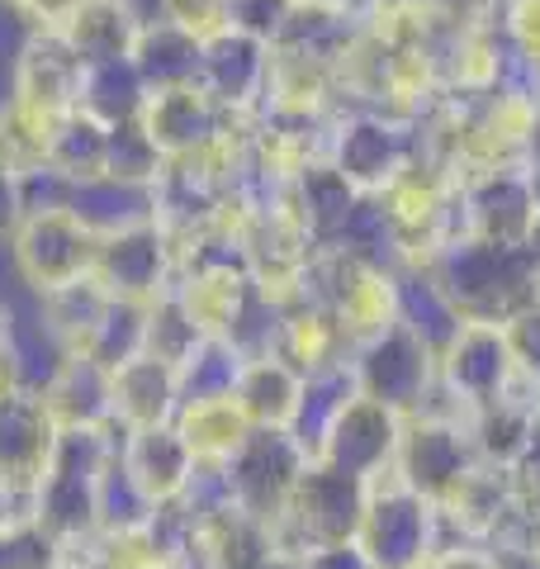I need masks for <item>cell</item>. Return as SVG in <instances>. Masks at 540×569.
Returning <instances> with one entry per match:
<instances>
[{
	"label": "cell",
	"instance_id": "1",
	"mask_svg": "<svg viewBox=\"0 0 540 569\" xmlns=\"http://www.w3.org/2000/svg\"><path fill=\"white\" fill-rule=\"evenodd\" d=\"M427 271L437 276L460 318H479V323H508L517 309H527L540 295V266L527 247L456 238L427 261Z\"/></svg>",
	"mask_w": 540,
	"mask_h": 569
},
{
	"label": "cell",
	"instance_id": "2",
	"mask_svg": "<svg viewBox=\"0 0 540 569\" xmlns=\"http://www.w3.org/2000/svg\"><path fill=\"white\" fill-rule=\"evenodd\" d=\"M110 456H114V427H62L48 470L33 485V518L67 550L96 537V498Z\"/></svg>",
	"mask_w": 540,
	"mask_h": 569
},
{
	"label": "cell",
	"instance_id": "3",
	"mask_svg": "<svg viewBox=\"0 0 540 569\" xmlns=\"http://www.w3.org/2000/svg\"><path fill=\"white\" fill-rule=\"evenodd\" d=\"M441 541L446 527L431 498H422L399 470L370 479L356 546L374 560V569H422Z\"/></svg>",
	"mask_w": 540,
	"mask_h": 569
},
{
	"label": "cell",
	"instance_id": "4",
	"mask_svg": "<svg viewBox=\"0 0 540 569\" xmlns=\"http://www.w3.org/2000/svg\"><path fill=\"white\" fill-rule=\"evenodd\" d=\"M517 361L508 347V332L502 323H479V318H464L456 328V337L437 351V395L422 413H460L470 418L483 403L502 399L517 385Z\"/></svg>",
	"mask_w": 540,
	"mask_h": 569
},
{
	"label": "cell",
	"instance_id": "5",
	"mask_svg": "<svg viewBox=\"0 0 540 569\" xmlns=\"http://www.w3.org/2000/svg\"><path fill=\"white\" fill-rule=\"evenodd\" d=\"M366 489H370L366 479L332 470L322 460H309V470L299 475L280 522L270 527V546L294 550V556H313L322 546L356 541L360 512H366Z\"/></svg>",
	"mask_w": 540,
	"mask_h": 569
},
{
	"label": "cell",
	"instance_id": "6",
	"mask_svg": "<svg viewBox=\"0 0 540 569\" xmlns=\"http://www.w3.org/2000/svg\"><path fill=\"white\" fill-rule=\"evenodd\" d=\"M328 162L360 194H384L418 162V123L384 110H337L328 129Z\"/></svg>",
	"mask_w": 540,
	"mask_h": 569
},
{
	"label": "cell",
	"instance_id": "7",
	"mask_svg": "<svg viewBox=\"0 0 540 569\" xmlns=\"http://www.w3.org/2000/svg\"><path fill=\"white\" fill-rule=\"evenodd\" d=\"M351 376L366 399H380L393 413H422L437 395V351L403 323H389L384 332L356 342L351 351Z\"/></svg>",
	"mask_w": 540,
	"mask_h": 569
},
{
	"label": "cell",
	"instance_id": "8",
	"mask_svg": "<svg viewBox=\"0 0 540 569\" xmlns=\"http://www.w3.org/2000/svg\"><path fill=\"white\" fill-rule=\"evenodd\" d=\"M309 460L313 456L290 437V427H251V437L223 460L232 508L270 531L280 522L284 503H290L299 475L309 470Z\"/></svg>",
	"mask_w": 540,
	"mask_h": 569
},
{
	"label": "cell",
	"instance_id": "9",
	"mask_svg": "<svg viewBox=\"0 0 540 569\" xmlns=\"http://www.w3.org/2000/svg\"><path fill=\"white\" fill-rule=\"evenodd\" d=\"M96 242L100 238L90 233L71 209H43V213H24L6 247H10L14 280H20L29 295H48L67 280L90 276Z\"/></svg>",
	"mask_w": 540,
	"mask_h": 569
},
{
	"label": "cell",
	"instance_id": "10",
	"mask_svg": "<svg viewBox=\"0 0 540 569\" xmlns=\"http://www.w3.org/2000/svg\"><path fill=\"white\" fill-rule=\"evenodd\" d=\"M483 466L479 460V447L470 437V418L460 413H412L403 418V441H399V470L412 489L431 503H446L464 479Z\"/></svg>",
	"mask_w": 540,
	"mask_h": 569
},
{
	"label": "cell",
	"instance_id": "11",
	"mask_svg": "<svg viewBox=\"0 0 540 569\" xmlns=\"http://www.w3.org/2000/svg\"><path fill=\"white\" fill-rule=\"evenodd\" d=\"M81 77L86 62L71 52L62 33H24L10 62V86L6 96L10 104H20L29 119L52 123L77 110L81 100Z\"/></svg>",
	"mask_w": 540,
	"mask_h": 569
},
{
	"label": "cell",
	"instance_id": "12",
	"mask_svg": "<svg viewBox=\"0 0 540 569\" xmlns=\"http://www.w3.org/2000/svg\"><path fill=\"white\" fill-rule=\"evenodd\" d=\"M460 186V238H483L498 247H527L540 219L527 167L474 171Z\"/></svg>",
	"mask_w": 540,
	"mask_h": 569
},
{
	"label": "cell",
	"instance_id": "13",
	"mask_svg": "<svg viewBox=\"0 0 540 569\" xmlns=\"http://www.w3.org/2000/svg\"><path fill=\"white\" fill-rule=\"evenodd\" d=\"M399 441H403V413H393L380 399H366L356 389L347 408L332 418V427L322 432L313 460H322V466H332V470H347L370 485L374 475L393 470Z\"/></svg>",
	"mask_w": 540,
	"mask_h": 569
},
{
	"label": "cell",
	"instance_id": "14",
	"mask_svg": "<svg viewBox=\"0 0 540 569\" xmlns=\"http://www.w3.org/2000/svg\"><path fill=\"white\" fill-rule=\"evenodd\" d=\"M270 58H276L270 43L247 39V33L223 24L200 43V71H194V86H200L223 114L251 119L266 104V91H270Z\"/></svg>",
	"mask_w": 540,
	"mask_h": 569
},
{
	"label": "cell",
	"instance_id": "15",
	"mask_svg": "<svg viewBox=\"0 0 540 569\" xmlns=\"http://www.w3.org/2000/svg\"><path fill=\"white\" fill-rule=\"evenodd\" d=\"M90 276L104 284V295L152 305V299H161L176 284V242L161 223L123 228V233L96 242Z\"/></svg>",
	"mask_w": 540,
	"mask_h": 569
},
{
	"label": "cell",
	"instance_id": "16",
	"mask_svg": "<svg viewBox=\"0 0 540 569\" xmlns=\"http://www.w3.org/2000/svg\"><path fill=\"white\" fill-rule=\"evenodd\" d=\"M58 432L62 427L52 422L39 389L14 385L10 395H0V485L33 498V485L43 479L52 447H58Z\"/></svg>",
	"mask_w": 540,
	"mask_h": 569
},
{
	"label": "cell",
	"instance_id": "17",
	"mask_svg": "<svg viewBox=\"0 0 540 569\" xmlns=\"http://www.w3.org/2000/svg\"><path fill=\"white\" fill-rule=\"evenodd\" d=\"M238 114H223L200 86H176V91H152L148 110H142V129L152 133L167 162L180 157H200L213 152L219 142L238 133Z\"/></svg>",
	"mask_w": 540,
	"mask_h": 569
},
{
	"label": "cell",
	"instance_id": "18",
	"mask_svg": "<svg viewBox=\"0 0 540 569\" xmlns=\"http://www.w3.org/2000/svg\"><path fill=\"white\" fill-rule=\"evenodd\" d=\"M114 456L123 460V470L138 479L152 503H171V498H180L190 485L194 466H200L176 422L133 427V432H119L114 427Z\"/></svg>",
	"mask_w": 540,
	"mask_h": 569
},
{
	"label": "cell",
	"instance_id": "19",
	"mask_svg": "<svg viewBox=\"0 0 540 569\" xmlns=\"http://www.w3.org/2000/svg\"><path fill=\"white\" fill-rule=\"evenodd\" d=\"M110 408H114V422L119 432H133V427H161V422H176L180 413V385H176V366L157 361V356H133L129 366L114 370V385H110Z\"/></svg>",
	"mask_w": 540,
	"mask_h": 569
},
{
	"label": "cell",
	"instance_id": "20",
	"mask_svg": "<svg viewBox=\"0 0 540 569\" xmlns=\"http://www.w3.org/2000/svg\"><path fill=\"white\" fill-rule=\"evenodd\" d=\"M360 200H366V194H360L328 157L313 162V167H303L290 181V194H284V204H290V213L299 219L303 233L313 238V247H332L341 238V228L351 223Z\"/></svg>",
	"mask_w": 540,
	"mask_h": 569
},
{
	"label": "cell",
	"instance_id": "21",
	"mask_svg": "<svg viewBox=\"0 0 540 569\" xmlns=\"http://www.w3.org/2000/svg\"><path fill=\"white\" fill-rule=\"evenodd\" d=\"M232 399H238L251 427H290L303 399V370L284 361L280 351L247 356Z\"/></svg>",
	"mask_w": 540,
	"mask_h": 569
},
{
	"label": "cell",
	"instance_id": "22",
	"mask_svg": "<svg viewBox=\"0 0 540 569\" xmlns=\"http://www.w3.org/2000/svg\"><path fill=\"white\" fill-rule=\"evenodd\" d=\"M148 14H142L133 0H81L77 14L67 20L62 39L71 43V52L96 67V62H114V58H133V43Z\"/></svg>",
	"mask_w": 540,
	"mask_h": 569
},
{
	"label": "cell",
	"instance_id": "23",
	"mask_svg": "<svg viewBox=\"0 0 540 569\" xmlns=\"http://www.w3.org/2000/svg\"><path fill=\"white\" fill-rule=\"evenodd\" d=\"M77 219L90 228L96 238H114L123 228H142L157 223V190L152 186H133V181H114V176H86L71 186V204Z\"/></svg>",
	"mask_w": 540,
	"mask_h": 569
},
{
	"label": "cell",
	"instance_id": "24",
	"mask_svg": "<svg viewBox=\"0 0 540 569\" xmlns=\"http://www.w3.org/2000/svg\"><path fill=\"white\" fill-rule=\"evenodd\" d=\"M110 385H114V370H104L90 361V356L71 351L58 366V376L43 385V403L58 427H110L114 422Z\"/></svg>",
	"mask_w": 540,
	"mask_h": 569
},
{
	"label": "cell",
	"instance_id": "25",
	"mask_svg": "<svg viewBox=\"0 0 540 569\" xmlns=\"http://www.w3.org/2000/svg\"><path fill=\"white\" fill-rule=\"evenodd\" d=\"M276 351H280L290 366H299L303 376H318V370L347 366L351 351H356V342H351L347 328H341L328 309L294 299V305H284V323H280Z\"/></svg>",
	"mask_w": 540,
	"mask_h": 569
},
{
	"label": "cell",
	"instance_id": "26",
	"mask_svg": "<svg viewBox=\"0 0 540 569\" xmlns=\"http://www.w3.org/2000/svg\"><path fill=\"white\" fill-rule=\"evenodd\" d=\"M393 284H399V323L408 332H418L431 351H441L464 318L456 305H450V295L437 284V276L427 271V261L393 266Z\"/></svg>",
	"mask_w": 540,
	"mask_h": 569
},
{
	"label": "cell",
	"instance_id": "27",
	"mask_svg": "<svg viewBox=\"0 0 540 569\" xmlns=\"http://www.w3.org/2000/svg\"><path fill=\"white\" fill-rule=\"evenodd\" d=\"M200 43L190 29H180L171 20H152L142 24L138 43H133V67L148 81V91H176V86H194L200 71Z\"/></svg>",
	"mask_w": 540,
	"mask_h": 569
},
{
	"label": "cell",
	"instance_id": "28",
	"mask_svg": "<svg viewBox=\"0 0 540 569\" xmlns=\"http://www.w3.org/2000/svg\"><path fill=\"white\" fill-rule=\"evenodd\" d=\"M148 100H152V91H148V81L138 77L133 58H114V62L86 67L77 110L90 114L96 123H104V129H114V123H133V119H142Z\"/></svg>",
	"mask_w": 540,
	"mask_h": 569
},
{
	"label": "cell",
	"instance_id": "29",
	"mask_svg": "<svg viewBox=\"0 0 540 569\" xmlns=\"http://www.w3.org/2000/svg\"><path fill=\"white\" fill-rule=\"evenodd\" d=\"M247 351L232 337H200L190 347V356L176 366V385H180V403H204V399H232L242 376Z\"/></svg>",
	"mask_w": 540,
	"mask_h": 569
},
{
	"label": "cell",
	"instance_id": "30",
	"mask_svg": "<svg viewBox=\"0 0 540 569\" xmlns=\"http://www.w3.org/2000/svg\"><path fill=\"white\" fill-rule=\"evenodd\" d=\"M176 427H180V437L190 441L194 460H213V466H223V460L251 437V422H247V413L238 408V399L180 403Z\"/></svg>",
	"mask_w": 540,
	"mask_h": 569
},
{
	"label": "cell",
	"instance_id": "31",
	"mask_svg": "<svg viewBox=\"0 0 540 569\" xmlns=\"http://www.w3.org/2000/svg\"><path fill=\"white\" fill-rule=\"evenodd\" d=\"M142 347H148V305L110 295V305H104V313L96 318V328L86 332V342L77 351L104 370H119L133 356H142Z\"/></svg>",
	"mask_w": 540,
	"mask_h": 569
},
{
	"label": "cell",
	"instance_id": "32",
	"mask_svg": "<svg viewBox=\"0 0 540 569\" xmlns=\"http://www.w3.org/2000/svg\"><path fill=\"white\" fill-rule=\"evenodd\" d=\"M104 123H96L90 114L71 110L62 119L48 123V142H43V162L58 167L67 181H86V176L104 171Z\"/></svg>",
	"mask_w": 540,
	"mask_h": 569
},
{
	"label": "cell",
	"instance_id": "33",
	"mask_svg": "<svg viewBox=\"0 0 540 569\" xmlns=\"http://www.w3.org/2000/svg\"><path fill=\"white\" fill-rule=\"evenodd\" d=\"M157 503L148 493H142L138 479L123 470V460L110 456V466L100 475V498H96V531L104 537H138V531H148Z\"/></svg>",
	"mask_w": 540,
	"mask_h": 569
},
{
	"label": "cell",
	"instance_id": "34",
	"mask_svg": "<svg viewBox=\"0 0 540 569\" xmlns=\"http://www.w3.org/2000/svg\"><path fill=\"white\" fill-rule=\"evenodd\" d=\"M33 299H39V309H43V318H48V328L58 332L71 351L86 342V332L96 328V318L104 313V305H110V295H104V284H100L96 276L67 280V284H58V290L33 295Z\"/></svg>",
	"mask_w": 540,
	"mask_h": 569
},
{
	"label": "cell",
	"instance_id": "35",
	"mask_svg": "<svg viewBox=\"0 0 540 569\" xmlns=\"http://www.w3.org/2000/svg\"><path fill=\"white\" fill-rule=\"evenodd\" d=\"M161 171H167V157H161L152 133L142 129V119L114 123V129L104 133V176L133 181V186H157Z\"/></svg>",
	"mask_w": 540,
	"mask_h": 569
},
{
	"label": "cell",
	"instance_id": "36",
	"mask_svg": "<svg viewBox=\"0 0 540 569\" xmlns=\"http://www.w3.org/2000/svg\"><path fill=\"white\" fill-rule=\"evenodd\" d=\"M200 337H204L200 323H194L190 309L176 299V290H167L161 299H152V305H148V347H142V351L157 356V361L180 366Z\"/></svg>",
	"mask_w": 540,
	"mask_h": 569
},
{
	"label": "cell",
	"instance_id": "37",
	"mask_svg": "<svg viewBox=\"0 0 540 569\" xmlns=\"http://www.w3.org/2000/svg\"><path fill=\"white\" fill-rule=\"evenodd\" d=\"M67 560V546L52 531L24 512L0 527V569H58Z\"/></svg>",
	"mask_w": 540,
	"mask_h": 569
},
{
	"label": "cell",
	"instance_id": "38",
	"mask_svg": "<svg viewBox=\"0 0 540 569\" xmlns=\"http://www.w3.org/2000/svg\"><path fill=\"white\" fill-rule=\"evenodd\" d=\"M294 14H299V0H223V24L270 48L290 33Z\"/></svg>",
	"mask_w": 540,
	"mask_h": 569
},
{
	"label": "cell",
	"instance_id": "39",
	"mask_svg": "<svg viewBox=\"0 0 540 569\" xmlns=\"http://www.w3.org/2000/svg\"><path fill=\"white\" fill-rule=\"evenodd\" d=\"M498 29L521 62H540V0H498Z\"/></svg>",
	"mask_w": 540,
	"mask_h": 569
},
{
	"label": "cell",
	"instance_id": "40",
	"mask_svg": "<svg viewBox=\"0 0 540 569\" xmlns=\"http://www.w3.org/2000/svg\"><path fill=\"white\" fill-rule=\"evenodd\" d=\"M502 332H508L517 376L521 380H540V295L531 299L527 309H517L508 323H502Z\"/></svg>",
	"mask_w": 540,
	"mask_h": 569
},
{
	"label": "cell",
	"instance_id": "41",
	"mask_svg": "<svg viewBox=\"0 0 540 569\" xmlns=\"http://www.w3.org/2000/svg\"><path fill=\"white\" fill-rule=\"evenodd\" d=\"M71 186L77 181H67V176L58 167H24L20 171V209L24 213H43V209H67L71 204Z\"/></svg>",
	"mask_w": 540,
	"mask_h": 569
},
{
	"label": "cell",
	"instance_id": "42",
	"mask_svg": "<svg viewBox=\"0 0 540 569\" xmlns=\"http://www.w3.org/2000/svg\"><path fill=\"white\" fill-rule=\"evenodd\" d=\"M152 14L157 20H171L180 29H190L194 39H209L213 29H223V0H157Z\"/></svg>",
	"mask_w": 540,
	"mask_h": 569
},
{
	"label": "cell",
	"instance_id": "43",
	"mask_svg": "<svg viewBox=\"0 0 540 569\" xmlns=\"http://www.w3.org/2000/svg\"><path fill=\"white\" fill-rule=\"evenodd\" d=\"M422 569H512V560L483 541H441Z\"/></svg>",
	"mask_w": 540,
	"mask_h": 569
},
{
	"label": "cell",
	"instance_id": "44",
	"mask_svg": "<svg viewBox=\"0 0 540 569\" xmlns=\"http://www.w3.org/2000/svg\"><path fill=\"white\" fill-rule=\"evenodd\" d=\"M81 0H10V14L24 24V33H62Z\"/></svg>",
	"mask_w": 540,
	"mask_h": 569
},
{
	"label": "cell",
	"instance_id": "45",
	"mask_svg": "<svg viewBox=\"0 0 540 569\" xmlns=\"http://www.w3.org/2000/svg\"><path fill=\"white\" fill-rule=\"evenodd\" d=\"M24 209H20V171L0 157V242H10V233L20 228Z\"/></svg>",
	"mask_w": 540,
	"mask_h": 569
},
{
	"label": "cell",
	"instance_id": "46",
	"mask_svg": "<svg viewBox=\"0 0 540 569\" xmlns=\"http://www.w3.org/2000/svg\"><path fill=\"white\" fill-rule=\"evenodd\" d=\"M309 569H374V560L360 550L356 541H341V546H322V550H313L309 560H303Z\"/></svg>",
	"mask_w": 540,
	"mask_h": 569
},
{
	"label": "cell",
	"instance_id": "47",
	"mask_svg": "<svg viewBox=\"0 0 540 569\" xmlns=\"http://www.w3.org/2000/svg\"><path fill=\"white\" fill-rule=\"evenodd\" d=\"M24 512H33V498H24V493H14V489L0 485V527H6L10 518H24Z\"/></svg>",
	"mask_w": 540,
	"mask_h": 569
},
{
	"label": "cell",
	"instance_id": "48",
	"mask_svg": "<svg viewBox=\"0 0 540 569\" xmlns=\"http://www.w3.org/2000/svg\"><path fill=\"white\" fill-rule=\"evenodd\" d=\"M10 389H14V370H10L6 347H0V395H10Z\"/></svg>",
	"mask_w": 540,
	"mask_h": 569
},
{
	"label": "cell",
	"instance_id": "49",
	"mask_svg": "<svg viewBox=\"0 0 540 569\" xmlns=\"http://www.w3.org/2000/svg\"><path fill=\"white\" fill-rule=\"evenodd\" d=\"M299 6H318V10H356L360 0H299Z\"/></svg>",
	"mask_w": 540,
	"mask_h": 569
},
{
	"label": "cell",
	"instance_id": "50",
	"mask_svg": "<svg viewBox=\"0 0 540 569\" xmlns=\"http://www.w3.org/2000/svg\"><path fill=\"white\" fill-rule=\"evenodd\" d=\"M58 569H100V565H90L86 556H77V550H67V560H62Z\"/></svg>",
	"mask_w": 540,
	"mask_h": 569
},
{
	"label": "cell",
	"instance_id": "51",
	"mask_svg": "<svg viewBox=\"0 0 540 569\" xmlns=\"http://www.w3.org/2000/svg\"><path fill=\"white\" fill-rule=\"evenodd\" d=\"M133 569H171V565H161V560H142V565H133Z\"/></svg>",
	"mask_w": 540,
	"mask_h": 569
},
{
	"label": "cell",
	"instance_id": "52",
	"mask_svg": "<svg viewBox=\"0 0 540 569\" xmlns=\"http://www.w3.org/2000/svg\"><path fill=\"white\" fill-rule=\"evenodd\" d=\"M0 10H10V0H0Z\"/></svg>",
	"mask_w": 540,
	"mask_h": 569
}]
</instances>
